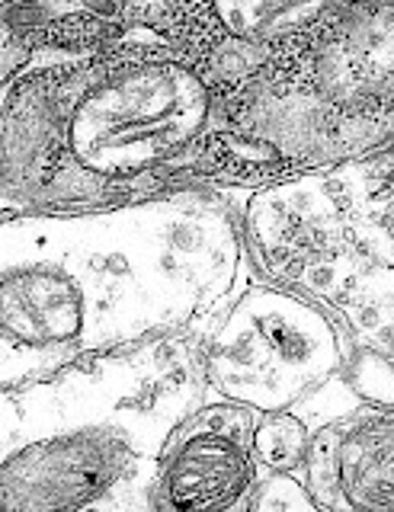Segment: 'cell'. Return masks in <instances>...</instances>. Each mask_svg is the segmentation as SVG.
Here are the masks:
<instances>
[{"instance_id": "cell-1", "label": "cell", "mask_w": 394, "mask_h": 512, "mask_svg": "<svg viewBox=\"0 0 394 512\" xmlns=\"http://www.w3.org/2000/svg\"><path fill=\"white\" fill-rule=\"evenodd\" d=\"M199 394L202 362L170 333L0 391V509L148 506L138 490L154 493L164 445Z\"/></svg>"}, {"instance_id": "cell-2", "label": "cell", "mask_w": 394, "mask_h": 512, "mask_svg": "<svg viewBox=\"0 0 394 512\" xmlns=\"http://www.w3.org/2000/svg\"><path fill=\"white\" fill-rule=\"evenodd\" d=\"M388 183V176H382ZM378 164H356L346 189V205H334V176L292 183L282 196L270 189L257 202L254 224L260 250L273 276L330 298L353 324L378 340L388 336V272L378 276V263L391 266V224L378 215L388 212V199L378 205Z\"/></svg>"}, {"instance_id": "cell-3", "label": "cell", "mask_w": 394, "mask_h": 512, "mask_svg": "<svg viewBox=\"0 0 394 512\" xmlns=\"http://www.w3.org/2000/svg\"><path fill=\"white\" fill-rule=\"evenodd\" d=\"M49 96L65 106V157L74 167L65 173L77 183L109 186L125 183L141 170L164 164L206 119V90L177 64H103L68 74H42Z\"/></svg>"}, {"instance_id": "cell-4", "label": "cell", "mask_w": 394, "mask_h": 512, "mask_svg": "<svg viewBox=\"0 0 394 512\" xmlns=\"http://www.w3.org/2000/svg\"><path fill=\"white\" fill-rule=\"evenodd\" d=\"M337 368L340 340L327 314L270 285L250 288L234 304L202 362L218 394L260 413L292 407Z\"/></svg>"}, {"instance_id": "cell-5", "label": "cell", "mask_w": 394, "mask_h": 512, "mask_svg": "<svg viewBox=\"0 0 394 512\" xmlns=\"http://www.w3.org/2000/svg\"><path fill=\"white\" fill-rule=\"evenodd\" d=\"M324 407L314 388L292 404L305 423V455L295 474H305L314 506L343 512H391V413L388 404H362L350 384L330 375L321 381Z\"/></svg>"}, {"instance_id": "cell-6", "label": "cell", "mask_w": 394, "mask_h": 512, "mask_svg": "<svg viewBox=\"0 0 394 512\" xmlns=\"http://www.w3.org/2000/svg\"><path fill=\"white\" fill-rule=\"evenodd\" d=\"M260 416L234 400L186 413L157 461L154 503L199 512L241 509L257 480L254 429Z\"/></svg>"}, {"instance_id": "cell-7", "label": "cell", "mask_w": 394, "mask_h": 512, "mask_svg": "<svg viewBox=\"0 0 394 512\" xmlns=\"http://www.w3.org/2000/svg\"><path fill=\"white\" fill-rule=\"evenodd\" d=\"M222 20L244 39L289 36L314 20L330 0H215Z\"/></svg>"}, {"instance_id": "cell-8", "label": "cell", "mask_w": 394, "mask_h": 512, "mask_svg": "<svg viewBox=\"0 0 394 512\" xmlns=\"http://www.w3.org/2000/svg\"><path fill=\"white\" fill-rule=\"evenodd\" d=\"M241 509H318V506H314L308 490H302V484L292 474L266 468L260 484L250 487Z\"/></svg>"}]
</instances>
